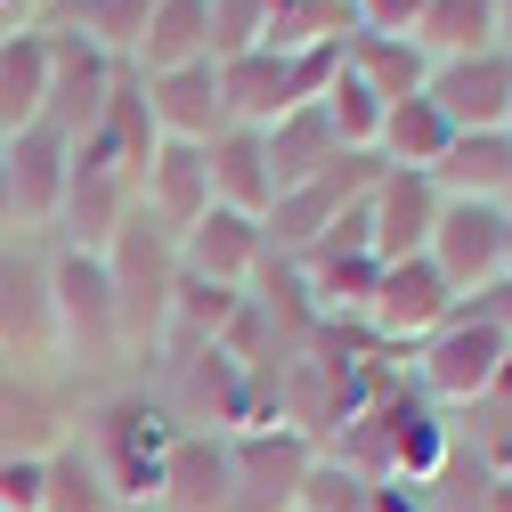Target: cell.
Returning a JSON list of instances; mask_svg holds the SVG:
<instances>
[{
  "instance_id": "7402d4cb",
  "label": "cell",
  "mask_w": 512,
  "mask_h": 512,
  "mask_svg": "<svg viewBox=\"0 0 512 512\" xmlns=\"http://www.w3.org/2000/svg\"><path fill=\"white\" fill-rule=\"evenodd\" d=\"M407 41L431 57V66L439 57H472V49H504V9L496 0H423Z\"/></svg>"
},
{
  "instance_id": "ba28073f",
  "label": "cell",
  "mask_w": 512,
  "mask_h": 512,
  "mask_svg": "<svg viewBox=\"0 0 512 512\" xmlns=\"http://www.w3.org/2000/svg\"><path fill=\"white\" fill-rule=\"evenodd\" d=\"M456 309H464V293L431 269V252H415V261H382L374 301H366L358 326H366L382 350H415V342H423V334H439Z\"/></svg>"
},
{
  "instance_id": "44dd1931",
  "label": "cell",
  "mask_w": 512,
  "mask_h": 512,
  "mask_svg": "<svg viewBox=\"0 0 512 512\" xmlns=\"http://www.w3.org/2000/svg\"><path fill=\"white\" fill-rule=\"evenodd\" d=\"M447 147H456V122H447L423 90L399 98L391 114H382V131H374V163H382V171H439Z\"/></svg>"
},
{
  "instance_id": "8992f818",
  "label": "cell",
  "mask_w": 512,
  "mask_h": 512,
  "mask_svg": "<svg viewBox=\"0 0 512 512\" xmlns=\"http://www.w3.org/2000/svg\"><path fill=\"white\" fill-rule=\"evenodd\" d=\"M17 366H57L49 236H0V374Z\"/></svg>"
},
{
  "instance_id": "d4e9b609",
  "label": "cell",
  "mask_w": 512,
  "mask_h": 512,
  "mask_svg": "<svg viewBox=\"0 0 512 512\" xmlns=\"http://www.w3.org/2000/svg\"><path fill=\"white\" fill-rule=\"evenodd\" d=\"M261 147H269V179H277V196H285V187H301V179H317L326 163H342V155H350V147L334 139L326 106H293L285 122H269V131H261Z\"/></svg>"
},
{
  "instance_id": "cb8c5ba5",
  "label": "cell",
  "mask_w": 512,
  "mask_h": 512,
  "mask_svg": "<svg viewBox=\"0 0 512 512\" xmlns=\"http://www.w3.org/2000/svg\"><path fill=\"white\" fill-rule=\"evenodd\" d=\"M431 179L439 196H464V204H512V131H456Z\"/></svg>"
},
{
  "instance_id": "e575fe53",
  "label": "cell",
  "mask_w": 512,
  "mask_h": 512,
  "mask_svg": "<svg viewBox=\"0 0 512 512\" xmlns=\"http://www.w3.org/2000/svg\"><path fill=\"white\" fill-rule=\"evenodd\" d=\"M488 512H512V472H496V488H488Z\"/></svg>"
},
{
  "instance_id": "4316f807",
  "label": "cell",
  "mask_w": 512,
  "mask_h": 512,
  "mask_svg": "<svg viewBox=\"0 0 512 512\" xmlns=\"http://www.w3.org/2000/svg\"><path fill=\"white\" fill-rule=\"evenodd\" d=\"M82 147H98L106 163H122L131 179L155 163L163 131H155V114H147V90H139V74H131V66H122V82H114V98H106V114H98V131H90Z\"/></svg>"
},
{
  "instance_id": "4dcf8cb0",
  "label": "cell",
  "mask_w": 512,
  "mask_h": 512,
  "mask_svg": "<svg viewBox=\"0 0 512 512\" xmlns=\"http://www.w3.org/2000/svg\"><path fill=\"white\" fill-rule=\"evenodd\" d=\"M269 41V0H212V66Z\"/></svg>"
},
{
  "instance_id": "7c38bea8",
  "label": "cell",
  "mask_w": 512,
  "mask_h": 512,
  "mask_svg": "<svg viewBox=\"0 0 512 512\" xmlns=\"http://www.w3.org/2000/svg\"><path fill=\"white\" fill-rule=\"evenodd\" d=\"M0 171H9L17 236H57V212H66V179H74V147L33 122V131L0 139Z\"/></svg>"
},
{
  "instance_id": "7a4b0ae2",
  "label": "cell",
  "mask_w": 512,
  "mask_h": 512,
  "mask_svg": "<svg viewBox=\"0 0 512 512\" xmlns=\"http://www.w3.org/2000/svg\"><path fill=\"white\" fill-rule=\"evenodd\" d=\"M106 285H114V309H122V342H131V366L171 334V293H179V236L147 212H131L106 252Z\"/></svg>"
},
{
  "instance_id": "52a82bcc",
  "label": "cell",
  "mask_w": 512,
  "mask_h": 512,
  "mask_svg": "<svg viewBox=\"0 0 512 512\" xmlns=\"http://www.w3.org/2000/svg\"><path fill=\"white\" fill-rule=\"evenodd\" d=\"M309 464H317V447L285 423L228 431V512H301Z\"/></svg>"
},
{
  "instance_id": "9c48e42d",
  "label": "cell",
  "mask_w": 512,
  "mask_h": 512,
  "mask_svg": "<svg viewBox=\"0 0 512 512\" xmlns=\"http://www.w3.org/2000/svg\"><path fill=\"white\" fill-rule=\"evenodd\" d=\"M423 252H431V269L472 301L480 285H496V277L512 269V220H504V204L439 196V220H431V244H423Z\"/></svg>"
},
{
  "instance_id": "d590c367",
  "label": "cell",
  "mask_w": 512,
  "mask_h": 512,
  "mask_svg": "<svg viewBox=\"0 0 512 512\" xmlns=\"http://www.w3.org/2000/svg\"><path fill=\"white\" fill-rule=\"evenodd\" d=\"M0 236H17V212H9V171H0Z\"/></svg>"
},
{
  "instance_id": "74e56055",
  "label": "cell",
  "mask_w": 512,
  "mask_h": 512,
  "mask_svg": "<svg viewBox=\"0 0 512 512\" xmlns=\"http://www.w3.org/2000/svg\"><path fill=\"white\" fill-rule=\"evenodd\" d=\"M57 9H66V0H57Z\"/></svg>"
},
{
  "instance_id": "e0dca14e",
  "label": "cell",
  "mask_w": 512,
  "mask_h": 512,
  "mask_svg": "<svg viewBox=\"0 0 512 512\" xmlns=\"http://www.w3.org/2000/svg\"><path fill=\"white\" fill-rule=\"evenodd\" d=\"M155 512H228V431H179L163 480H155Z\"/></svg>"
},
{
  "instance_id": "6da1fadb",
  "label": "cell",
  "mask_w": 512,
  "mask_h": 512,
  "mask_svg": "<svg viewBox=\"0 0 512 512\" xmlns=\"http://www.w3.org/2000/svg\"><path fill=\"white\" fill-rule=\"evenodd\" d=\"M171 415L147 399V382H106V391L82 399V423H74V447L98 464V480L114 488L122 512H147L155 504V480H163V456H171Z\"/></svg>"
},
{
  "instance_id": "d6986e66",
  "label": "cell",
  "mask_w": 512,
  "mask_h": 512,
  "mask_svg": "<svg viewBox=\"0 0 512 512\" xmlns=\"http://www.w3.org/2000/svg\"><path fill=\"white\" fill-rule=\"evenodd\" d=\"M204 171H212V204L220 212H252V220H261L277 204L269 147H261V131H244V122H228L220 139H204Z\"/></svg>"
},
{
  "instance_id": "8fae6325",
  "label": "cell",
  "mask_w": 512,
  "mask_h": 512,
  "mask_svg": "<svg viewBox=\"0 0 512 512\" xmlns=\"http://www.w3.org/2000/svg\"><path fill=\"white\" fill-rule=\"evenodd\" d=\"M139 212V179L106 163L98 147H74V179H66V212H57V244L74 252H106Z\"/></svg>"
},
{
  "instance_id": "2e32d148",
  "label": "cell",
  "mask_w": 512,
  "mask_h": 512,
  "mask_svg": "<svg viewBox=\"0 0 512 512\" xmlns=\"http://www.w3.org/2000/svg\"><path fill=\"white\" fill-rule=\"evenodd\" d=\"M179 269L252 293V277L269 269V236H261V220H252V212H220V204H212L196 228L179 236Z\"/></svg>"
},
{
  "instance_id": "5b68a950",
  "label": "cell",
  "mask_w": 512,
  "mask_h": 512,
  "mask_svg": "<svg viewBox=\"0 0 512 512\" xmlns=\"http://www.w3.org/2000/svg\"><path fill=\"white\" fill-rule=\"evenodd\" d=\"M374 179H382V163H374V155H342V163H326L317 179L285 187V196L261 212L269 261H301L309 244H326V236L342 228V212H358V204H366V187H374Z\"/></svg>"
},
{
  "instance_id": "9a60e30c",
  "label": "cell",
  "mask_w": 512,
  "mask_h": 512,
  "mask_svg": "<svg viewBox=\"0 0 512 512\" xmlns=\"http://www.w3.org/2000/svg\"><path fill=\"white\" fill-rule=\"evenodd\" d=\"M147 90V114H155V131L171 147H204L228 131V98H220V66L204 57V66H171V74H139Z\"/></svg>"
},
{
  "instance_id": "4fadbf2b",
  "label": "cell",
  "mask_w": 512,
  "mask_h": 512,
  "mask_svg": "<svg viewBox=\"0 0 512 512\" xmlns=\"http://www.w3.org/2000/svg\"><path fill=\"white\" fill-rule=\"evenodd\" d=\"M423 98L456 122V131H512V49H472L439 57Z\"/></svg>"
},
{
  "instance_id": "603a6c76",
  "label": "cell",
  "mask_w": 512,
  "mask_h": 512,
  "mask_svg": "<svg viewBox=\"0 0 512 512\" xmlns=\"http://www.w3.org/2000/svg\"><path fill=\"white\" fill-rule=\"evenodd\" d=\"M212 57V0H155V17L131 49V74H171Z\"/></svg>"
},
{
  "instance_id": "5bb4252c",
  "label": "cell",
  "mask_w": 512,
  "mask_h": 512,
  "mask_svg": "<svg viewBox=\"0 0 512 512\" xmlns=\"http://www.w3.org/2000/svg\"><path fill=\"white\" fill-rule=\"evenodd\" d=\"M439 220V179L431 171H382L366 187V252L374 261H415Z\"/></svg>"
},
{
  "instance_id": "3957f363",
  "label": "cell",
  "mask_w": 512,
  "mask_h": 512,
  "mask_svg": "<svg viewBox=\"0 0 512 512\" xmlns=\"http://www.w3.org/2000/svg\"><path fill=\"white\" fill-rule=\"evenodd\" d=\"M342 66V49H244L220 66V98H228V122H244V131H269V122H285L293 106H317L326 98Z\"/></svg>"
},
{
  "instance_id": "ffe728a7",
  "label": "cell",
  "mask_w": 512,
  "mask_h": 512,
  "mask_svg": "<svg viewBox=\"0 0 512 512\" xmlns=\"http://www.w3.org/2000/svg\"><path fill=\"white\" fill-rule=\"evenodd\" d=\"M49 98V25H17L0 33V139H17L41 122Z\"/></svg>"
},
{
  "instance_id": "277c9868",
  "label": "cell",
  "mask_w": 512,
  "mask_h": 512,
  "mask_svg": "<svg viewBox=\"0 0 512 512\" xmlns=\"http://www.w3.org/2000/svg\"><path fill=\"white\" fill-rule=\"evenodd\" d=\"M504 334L488 326V317H472V309H456L439 334H423L415 350H407V382L431 399V407H472V399H488L496 391V374H504Z\"/></svg>"
},
{
  "instance_id": "f35d334b",
  "label": "cell",
  "mask_w": 512,
  "mask_h": 512,
  "mask_svg": "<svg viewBox=\"0 0 512 512\" xmlns=\"http://www.w3.org/2000/svg\"><path fill=\"white\" fill-rule=\"evenodd\" d=\"M147 512H155V504H147Z\"/></svg>"
},
{
  "instance_id": "484cf974",
  "label": "cell",
  "mask_w": 512,
  "mask_h": 512,
  "mask_svg": "<svg viewBox=\"0 0 512 512\" xmlns=\"http://www.w3.org/2000/svg\"><path fill=\"white\" fill-rule=\"evenodd\" d=\"M342 74H358L382 106H399V98H415V90L431 82V57H423L407 33H350V41H342Z\"/></svg>"
},
{
  "instance_id": "d6a6232c",
  "label": "cell",
  "mask_w": 512,
  "mask_h": 512,
  "mask_svg": "<svg viewBox=\"0 0 512 512\" xmlns=\"http://www.w3.org/2000/svg\"><path fill=\"white\" fill-rule=\"evenodd\" d=\"M464 309H472V317H488V326H496V334L512 342V269H504L496 285H480V293H472Z\"/></svg>"
},
{
  "instance_id": "ac0fdd59",
  "label": "cell",
  "mask_w": 512,
  "mask_h": 512,
  "mask_svg": "<svg viewBox=\"0 0 512 512\" xmlns=\"http://www.w3.org/2000/svg\"><path fill=\"white\" fill-rule=\"evenodd\" d=\"M139 212L163 220L171 236H187L204 212H212V171H204V147H155V163L139 171Z\"/></svg>"
},
{
  "instance_id": "8d00e7d4",
  "label": "cell",
  "mask_w": 512,
  "mask_h": 512,
  "mask_svg": "<svg viewBox=\"0 0 512 512\" xmlns=\"http://www.w3.org/2000/svg\"><path fill=\"white\" fill-rule=\"evenodd\" d=\"M496 9H504V49H512V0H496Z\"/></svg>"
},
{
  "instance_id": "30bf717a",
  "label": "cell",
  "mask_w": 512,
  "mask_h": 512,
  "mask_svg": "<svg viewBox=\"0 0 512 512\" xmlns=\"http://www.w3.org/2000/svg\"><path fill=\"white\" fill-rule=\"evenodd\" d=\"M114 82H122V66H114L106 49H90V41L66 33V25H49V98H41V131H57L66 147H82V139L98 131Z\"/></svg>"
},
{
  "instance_id": "1f68e13d",
  "label": "cell",
  "mask_w": 512,
  "mask_h": 512,
  "mask_svg": "<svg viewBox=\"0 0 512 512\" xmlns=\"http://www.w3.org/2000/svg\"><path fill=\"white\" fill-rule=\"evenodd\" d=\"M41 464L49 456H0V512H41Z\"/></svg>"
},
{
  "instance_id": "83f0119b",
  "label": "cell",
  "mask_w": 512,
  "mask_h": 512,
  "mask_svg": "<svg viewBox=\"0 0 512 512\" xmlns=\"http://www.w3.org/2000/svg\"><path fill=\"white\" fill-rule=\"evenodd\" d=\"M147 17H155V0H66V9H57V25L82 33L90 49H106L114 66H131V49H139Z\"/></svg>"
},
{
  "instance_id": "836d02e7",
  "label": "cell",
  "mask_w": 512,
  "mask_h": 512,
  "mask_svg": "<svg viewBox=\"0 0 512 512\" xmlns=\"http://www.w3.org/2000/svg\"><path fill=\"white\" fill-rule=\"evenodd\" d=\"M366 512H423V496H415L407 480H374V488H366Z\"/></svg>"
},
{
  "instance_id": "f546056e",
  "label": "cell",
  "mask_w": 512,
  "mask_h": 512,
  "mask_svg": "<svg viewBox=\"0 0 512 512\" xmlns=\"http://www.w3.org/2000/svg\"><path fill=\"white\" fill-rule=\"evenodd\" d=\"M317 106H326L334 139H342L350 155H374V131H382V114H391V106H382L358 74H342V66H334V82H326V98H317Z\"/></svg>"
},
{
  "instance_id": "f1b7e54d",
  "label": "cell",
  "mask_w": 512,
  "mask_h": 512,
  "mask_svg": "<svg viewBox=\"0 0 512 512\" xmlns=\"http://www.w3.org/2000/svg\"><path fill=\"white\" fill-rule=\"evenodd\" d=\"M41 512H122V504H114V488L98 480V464L66 439V447L41 464Z\"/></svg>"
}]
</instances>
